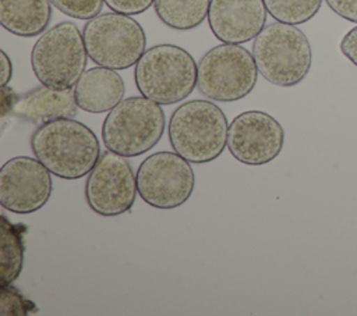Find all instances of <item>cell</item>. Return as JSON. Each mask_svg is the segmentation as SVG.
Wrapping results in <instances>:
<instances>
[{"mask_svg": "<svg viewBox=\"0 0 357 316\" xmlns=\"http://www.w3.org/2000/svg\"><path fill=\"white\" fill-rule=\"evenodd\" d=\"M1 56V86H6L13 77V63L4 50L0 52Z\"/></svg>", "mask_w": 357, "mask_h": 316, "instance_id": "26", "label": "cell"}, {"mask_svg": "<svg viewBox=\"0 0 357 316\" xmlns=\"http://www.w3.org/2000/svg\"><path fill=\"white\" fill-rule=\"evenodd\" d=\"M139 198L155 209H176L192 195L195 177L187 159L160 150L148 156L137 170Z\"/></svg>", "mask_w": 357, "mask_h": 316, "instance_id": "9", "label": "cell"}, {"mask_svg": "<svg viewBox=\"0 0 357 316\" xmlns=\"http://www.w3.org/2000/svg\"><path fill=\"white\" fill-rule=\"evenodd\" d=\"M268 14L284 24L300 25L317 15L322 0H264Z\"/></svg>", "mask_w": 357, "mask_h": 316, "instance_id": "19", "label": "cell"}, {"mask_svg": "<svg viewBox=\"0 0 357 316\" xmlns=\"http://www.w3.org/2000/svg\"><path fill=\"white\" fill-rule=\"evenodd\" d=\"M342 54L357 67V26L351 28L340 40Z\"/></svg>", "mask_w": 357, "mask_h": 316, "instance_id": "24", "label": "cell"}, {"mask_svg": "<svg viewBox=\"0 0 357 316\" xmlns=\"http://www.w3.org/2000/svg\"><path fill=\"white\" fill-rule=\"evenodd\" d=\"M35 312H38L35 303L11 284H0V313L3 316H25Z\"/></svg>", "mask_w": 357, "mask_h": 316, "instance_id": "20", "label": "cell"}, {"mask_svg": "<svg viewBox=\"0 0 357 316\" xmlns=\"http://www.w3.org/2000/svg\"><path fill=\"white\" fill-rule=\"evenodd\" d=\"M160 106L142 95L123 99L103 121L102 141L106 149L124 157L149 152L160 141L166 127Z\"/></svg>", "mask_w": 357, "mask_h": 316, "instance_id": "5", "label": "cell"}, {"mask_svg": "<svg viewBox=\"0 0 357 316\" xmlns=\"http://www.w3.org/2000/svg\"><path fill=\"white\" fill-rule=\"evenodd\" d=\"M155 0H105V4L116 13L126 15H137L146 11Z\"/></svg>", "mask_w": 357, "mask_h": 316, "instance_id": "22", "label": "cell"}, {"mask_svg": "<svg viewBox=\"0 0 357 316\" xmlns=\"http://www.w3.org/2000/svg\"><path fill=\"white\" fill-rule=\"evenodd\" d=\"M329 8L346 21L357 24V0H325Z\"/></svg>", "mask_w": 357, "mask_h": 316, "instance_id": "23", "label": "cell"}, {"mask_svg": "<svg viewBox=\"0 0 357 316\" xmlns=\"http://www.w3.org/2000/svg\"><path fill=\"white\" fill-rule=\"evenodd\" d=\"M35 157L59 178L88 175L100 157L95 132L73 118H57L39 125L31 136Z\"/></svg>", "mask_w": 357, "mask_h": 316, "instance_id": "1", "label": "cell"}, {"mask_svg": "<svg viewBox=\"0 0 357 316\" xmlns=\"http://www.w3.org/2000/svg\"><path fill=\"white\" fill-rule=\"evenodd\" d=\"M283 145V127L265 111L248 110L240 113L229 124L227 149L243 164H268L279 156Z\"/></svg>", "mask_w": 357, "mask_h": 316, "instance_id": "11", "label": "cell"}, {"mask_svg": "<svg viewBox=\"0 0 357 316\" xmlns=\"http://www.w3.org/2000/svg\"><path fill=\"white\" fill-rule=\"evenodd\" d=\"M264 0H211L208 24L223 43H245L264 29L266 22Z\"/></svg>", "mask_w": 357, "mask_h": 316, "instance_id": "13", "label": "cell"}, {"mask_svg": "<svg viewBox=\"0 0 357 316\" xmlns=\"http://www.w3.org/2000/svg\"><path fill=\"white\" fill-rule=\"evenodd\" d=\"M78 109L73 88L56 89L42 84L18 96L11 114L42 125L57 118H73Z\"/></svg>", "mask_w": 357, "mask_h": 316, "instance_id": "14", "label": "cell"}, {"mask_svg": "<svg viewBox=\"0 0 357 316\" xmlns=\"http://www.w3.org/2000/svg\"><path fill=\"white\" fill-rule=\"evenodd\" d=\"M82 36L88 57L95 64L116 71L135 65L146 47L141 24L131 15L116 11L88 19Z\"/></svg>", "mask_w": 357, "mask_h": 316, "instance_id": "7", "label": "cell"}, {"mask_svg": "<svg viewBox=\"0 0 357 316\" xmlns=\"http://www.w3.org/2000/svg\"><path fill=\"white\" fill-rule=\"evenodd\" d=\"M137 175L128 160L112 150L100 155L85 182L88 206L103 217L128 212L137 198Z\"/></svg>", "mask_w": 357, "mask_h": 316, "instance_id": "10", "label": "cell"}, {"mask_svg": "<svg viewBox=\"0 0 357 316\" xmlns=\"http://www.w3.org/2000/svg\"><path fill=\"white\" fill-rule=\"evenodd\" d=\"M88 53L82 32L74 22H60L46 29L31 52L35 77L56 89L74 88L86 67Z\"/></svg>", "mask_w": 357, "mask_h": 316, "instance_id": "6", "label": "cell"}, {"mask_svg": "<svg viewBox=\"0 0 357 316\" xmlns=\"http://www.w3.org/2000/svg\"><path fill=\"white\" fill-rule=\"evenodd\" d=\"M167 131L173 150L190 163H209L227 146L226 116L211 100L195 99L180 104L169 120Z\"/></svg>", "mask_w": 357, "mask_h": 316, "instance_id": "2", "label": "cell"}, {"mask_svg": "<svg viewBox=\"0 0 357 316\" xmlns=\"http://www.w3.org/2000/svg\"><path fill=\"white\" fill-rule=\"evenodd\" d=\"M211 0H155V13L172 29L190 31L208 18Z\"/></svg>", "mask_w": 357, "mask_h": 316, "instance_id": "18", "label": "cell"}, {"mask_svg": "<svg viewBox=\"0 0 357 316\" xmlns=\"http://www.w3.org/2000/svg\"><path fill=\"white\" fill-rule=\"evenodd\" d=\"M73 89L78 107L88 113L110 111L126 93L124 81L117 71L102 65L85 70Z\"/></svg>", "mask_w": 357, "mask_h": 316, "instance_id": "15", "label": "cell"}, {"mask_svg": "<svg viewBox=\"0 0 357 316\" xmlns=\"http://www.w3.org/2000/svg\"><path fill=\"white\" fill-rule=\"evenodd\" d=\"M24 224H13L1 214L0 231V284H13L21 274L24 266Z\"/></svg>", "mask_w": 357, "mask_h": 316, "instance_id": "17", "label": "cell"}, {"mask_svg": "<svg viewBox=\"0 0 357 316\" xmlns=\"http://www.w3.org/2000/svg\"><path fill=\"white\" fill-rule=\"evenodd\" d=\"M252 56L258 72L271 84L290 88L300 84L312 64L311 45L296 25L272 22L255 36Z\"/></svg>", "mask_w": 357, "mask_h": 316, "instance_id": "3", "label": "cell"}, {"mask_svg": "<svg viewBox=\"0 0 357 316\" xmlns=\"http://www.w3.org/2000/svg\"><path fill=\"white\" fill-rule=\"evenodd\" d=\"M18 99V95L10 86H1V100H0V116L4 118L7 114H11L14 104Z\"/></svg>", "mask_w": 357, "mask_h": 316, "instance_id": "25", "label": "cell"}, {"mask_svg": "<svg viewBox=\"0 0 357 316\" xmlns=\"http://www.w3.org/2000/svg\"><path fill=\"white\" fill-rule=\"evenodd\" d=\"M258 68L252 53L234 43L208 50L198 63L197 88L211 100L234 102L252 92Z\"/></svg>", "mask_w": 357, "mask_h": 316, "instance_id": "8", "label": "cell"}, {"mask_svg": "<svg viewBox=\"0 0 357 316\" xmlns=\"http://www.w3.org/2000/svg\"><path fill=\"white\" fill-rule=\"evenodd\" d=\"M198 64L183 47L156 45L145 50L134 70L139 93L159 104H174L197 86Z\"/></svg>", "mask_w": 357, "mask_h": 316, "instance_id": "4", "label": "cell"}, {"mask_svg": "<svg viewBox=\"0 0 357 316\" xmlns=\"http://www.w3.org/2000/svg\"><path fill=\"white\" fill-rule=\"evenodd\" d=\"M52 173L36 157L17 156L0 168V203L3 209L29 214L43 207L53 189Z\"/></svg>", "mask_w": 357, "mask_h": 316, "instance_id": "12", "label": "cell"}, {"mask_svg": "<svg viewBox=\"0 0 357 316\" xmlns=\"http://www.w3.org/2000/svg\"><path fill=\"white\" fill-rule=\"evenodd\" d=\"M52 18L50 0H0L1 26L13 35H42Z\"/></svg>", "mask_w": 357, "mask_h": 316, "instance_id": "16", "label": "cell"}, {"mask_svg": "<svg viewBox=\"0 0 357 316\" xmlns=\"http://www.w3.org/2000/svg\"><path fill=\"white\" fill-rule=\"evenodd\" d=\"M63 14L77 19H91L100 14L105 0H50Z\"/></svg>", "mask_w": 357, "mask_h": 316, "instance_id": "21", "label": "cell"}]
</instances>
